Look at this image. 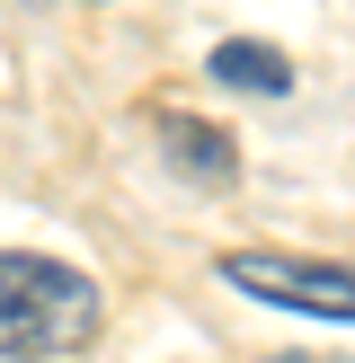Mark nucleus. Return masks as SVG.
<instances>
[{
	"label": "nucleus",
	"instance_id": "nucleus-1",
	"mask_svg": "<svg viewBox=\"0 0 355 363\" xmlns=\"http://www.w3.org/2000/svg\"><path fill=\"white\" fill-rule=\"evenodd\" d=\"M98 337V284L62 257L0 248V354L9 363H53Z\"/></svg>",
	"mask_w": 355,
	"mask_h": 363
},
{
	"label": "nucleus",
	"instance_id": "nucleus-2",
	"mask_svg": "<svg viewBox=\"0 0 355 363\" xmlns=\"http://www.w3.org/2000/svg\"><path fill=\"white\" fill-rule=\"evenodd\" d=\"M222 284L266 311H311V319H346L355 328V266H320V257H275V248H231Z\"/></svg>",
	"mask_w": 355,
	"mask_h": 363
},
{
	"label": "nucleus",
	"instance_id": "nucleus-3",
	"mask_svg": "<svg viewBox=\"0 0 355 363\" xmlns=\"http://www.w3.org/2000/svg\"><path fill=\"white\" fill-rule=\"evenodd\" d=\"M204 71L222 89H240V98H293V62H284L275 45H258V35H231V45L204 53Z\"/></svg>",
	"mask_w": 355,
	"mask_h": 363
},
{
	"label": "nucleus",
	"instance_id": "nucleus-4",
	"mask_svg": "<svg viewBox=\"0 0 355 363\" xmlns=\"http://www.w3.org/2000/svg\"><path fill=\"white\" fill-rule=\"evenodd\" d=\"M160 142H169V160L195 177V186H231V169H240V151H231V133H222V124L169 116V124H160Z\"/></svg>",
	"mask_w": 355,
	"mask_h": 363
},
{
	"label": "nucleus",
	"instance_id": "nucleus-5",
	"mask_svg": "<svg viewBox=\"0 0 355 363\" xmlns=\"http://www.w3.org/2000/svg\"><path fill=\"white\" fill-rule=\"evenodd\" d=\"M266 363H320V354H266Z\"/></svg>",
	"mask_w": 355,
	"mask_h": 363
}]
</instances>
